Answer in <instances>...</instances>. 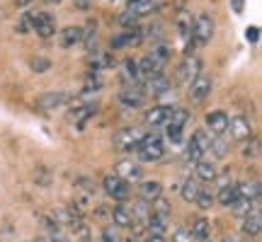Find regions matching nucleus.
I'll return each mask as SVG.
<instances>
[{
    "label": "nucleus",
    "mask_w": 262,
    "mask_h": 242,
    "mask_svg": "<svg viewBox=\"0 0 262 242\" xmlns=\"http://www.w3.org/2000/svg\"><path fill=\"white\" fill-rule=\"evenodd\" d=\"M102 242H122V240L117 237V233H114L112 228H107V230L102 233Z\"/></svg>",
    "instance_id": "obj_42"
},
{
    "label": "nucleus",
    "mask_w": 262,
    "mask_h": 242,
    "mask_svg": "<svg viewBox=\"0 0 262 242\" xmlns=\"http://www.w3.org/2000/svg\"><path fill=\"white\" fill-rule=\"evenodd\" d=\"M226 131L231 133V138H233V140H245V138H250L253 126H250V121L245 119V116H231V119H228Z\"/></svg>",
    "instance_id": "obj_7"
},
{
    "label": "nucleus",
    "mask_w": 262,
    "mask_h": 242,
    "mask_svg": "<svg viewBox=\"0 0 262 242\" xmlns=\"http://www.w3.org/2000/svg\"><path fill=\"white\" fill-rule=\"evenodd\" d=\"M71 230L75 233V237H78V240H83V242L90 240V228L85 225L83 218H73V221H71Z\"/></svg>",
    "instance_id": "obj_31"
},
{
    "label": "nucleus",
    "mask_w": 262,
    "mask_h": 242,
    "mask_svg": "<svg viewBox=\"0 0 262 242\" xmlns=\"http://www.w3.org/2000/svg\"><path fill=\"white\" fill-rule=\"evenodd\" d=\"M172 242H194V237L189 235L187 228H178L175 235H172Z\"/></svg>",
    "instance_id": "obj_37"
},
{
    "label": "nucleus",
    "mask_w": 262,
    "mask_h": 242,
    "mask_svg": "<svg viewBox=\"0 0 262 242\" xmlns=\"http://www.w3.org/2000/svg\"><path fill=\"white\" fill-rule=\"evenodd\" d=\"M245 37H248V41H257V37H260V29H257V27H248Z\"/></svg>",
    "instance_id": "obj_44"
},
{
    "label": "nucleus",
    "mask_w": 262,
    "mask_h": 242,
    "mask_svg": "<svg viewBox=\"0 0 262 242\" xmlns=\"http://www.w3.org/2000/svg\"><path fill=\"white\" fill-rule=\"evenodd\" d=\"M260 228H262V213L257 211V208H253L250 213L245 215L243 230L250 235V237H255V235H260Z\"/></svg>",
    "instance_id": "obj_19"
},
{
    "label": "nucleus",
    "mask_w": 262,
    "mask_h": 242,
    "mask_svg": "<svg viewBox=\"0 0 262 242\" xmlns=\"http://www.w3.org/2000/svg\"><path fill=\"white\" fill-rule=\"evenodd\" d=\"M209 150L214 153V158H224L226 153H228V143H226L224 138H211V146H209Z\"/></svg>",
    "instance_id": "obj_33"
},
{
    "label": "nucleus",
    "mask_w": 262,
    "mask_h": 242,
    "mask_svg": "<svg viewBox=\"0 0 262 242\" xmlns=\"http://www.w3.org/2000/svg\"><path fill=\"white\" fill-rule=\"evenodd\" d=\"M233 10L235 12H243V0H233Z\"/></svg>",
    "instance_id": "obj_48"
},
{
    "label": "nucleus",
    "mask_w": 262,
    "mask_h": 242,
    "mask_svg": "<svg viewBox=\"0 0 262 242\" xmlns=\"http://www.w3.org/2000/svg\"><path fill=\"white\" fill-rule=\"evenodd\" d=\"M168 90H170V80L163 73L150 75L148 80H146V85H143V92H153V94H163V92H168Z\"/></svg>",
    "instance_id": "obj_13"
},
{
    "label": "nucleus",
    "mask_w": 262,
    "mask_h": 242,
    "mask_svg": "<svg viewBox=\"0 0 262 242\" xmlns=\"http://www.w3.org/2000/svg\"><path fill=\"white\" fill-rule=\"evenodd\" d=\"M119 100H122V104H126V107H141L143 100H146V92H143L141 85H126L124 92L119 94Z\"/></svg>",
    "instance_id": "obj_9"
},
{
    "label": "nucleus",
    "mask_w": 262,
    "mask_h": 242,
    "mask_svg": "<svg viewBox=\"0 0 262 242\" xmlns=\"http://www.w3.org/2000/svg\"><path fill=\"white\" fill-rule=\"evenodd\" d=\"M168 140L180 143V140H182V129H178V126H168Z\"/></svg>",
    "instance_id": "obj_40"
},
{
    "label": "nucleus",
    "mask_w": 262,
    "mask_h": 242,
    "mask_svg": "<svg viewBox=\"0 0 262 242\" xmlns=\"http://www.w3.org/2000/svg\"><path fill=\"white\" fill-rule=\"evenodd\" d=\"M34 242H51V240H49V237H37Z\"/></svg>",
    "instance_id": "obj_49"
},
{
    "label": "nucleus",
    "mask_w": 262,
    "mask_h": 242,
    "mask_svg": "<svg viewBox=\"0 0 262 242\" xmlns=\"http://www.w3.org/2000/svg\"><path fill=\"white\" fill-rule=\"evenodd\" d=\"M168 114H170V107H153V109H148L146 112V124H150V126H160V124H165L168 121Z\"/></svg>",
    "instance_id": "obj_22"
},
{
    "label": "nucleus",
    "mask_w": 262,
    "mask_h": 242,
    "mask_svg": "<svg viewBox=\"0 0 262 242\" xmlns=\"http://www.w3.org/2000/svg\"><path fill=\"white\" fill-rule=\"evenodd\" d=\"M248 242H250V240H248Z\"/></svg>",
    "instance_id": "obj_54"
},
{
    "label": "nucleus",
    "mask_w": 262,
    "mask_h": 242,
    "mask_svg": "<svg viewBox=\"0 0 262 242\" xmlns=\"http://www.w3.org/2000/svg\"><path fill=\"white\" fill-rule=\"evenodd\" d=\"M49 240H51V242H71L63 233H61V230H56V233H51V237H49Z\"/></svg>",
    "instance_id": "obj_45"
},
{
    "label": "nucleus",
    "mask_w": 262,
    "mask_h": 242,
    "mask_svg": "<svg viewBox=\"0 0 262 242\" xmlns=\"http://www.w3.org/2000/svg\"><path fill=\"white\" fill-rule=\"evenodd\" d=\"M194 175H196V179H202V182H214V179L219 177L216 165L214 162H209V160H199V162H194Z\"/></svg>",
    "instance_id": "obj_16"
},
{
    "label": "nucleus",
    "mask_w": 262,
    "mask_h": 242,
    "mask_svg": "<svg viewBox=\"0 0 262 242\" xmlns=\"http://www.w3.org/2000/svg\"><path fill=\"white\" fill-rule=\"evenodd\" d=\"M112 221L117 228H131V223H134V218H131V208H126V206H114L112 208Z\"/></svg>",
    "instance_id": "obj_20"
},
{
    "label": "nucleus",
    "mask_w": 262,
    "mask_h": 242,
    "mask_svg": "<svg viewBox=\"0 0 262 242\" xmlns=\"http://www.w3.org/2000/svg\"><path fill=\"white\" fill-rule=\"evenodd\" d=\"M202 155H204V153H202V150H199L194 143L189 140V143H187V160H192V162H199V160H202Z\"/></svg>",
    "instance_id": "obj_38"
},
{
    "label": "nucleus",
    "mask_w": 262,
    "mask_h": 242,
    "mask_svg": "<svg viewBox=\"0 0 262 242\" xmlns=\"http://www.w3.org/2000/svg\"><path fill=\"white\" fill-rule=\"evenodd\" d=\"M136 19H139V17H136V15H134V12H131L129 8H126V10L122 12V17H119V22H122L124 27H134V25H136Z\"/></svg>",
    "instance_id": "obj_39"
},
{
    "label": "nucleus",
    "mask_w": 262,
    "mask_h": 242,
    "mask_svg": "<svg viewBox=\"0 0 262 242\" xmlns=\"http://www.w3.org/2000/svg\"><path fill=\"white\" fill-rule=\"evenodd\" d=\"M126 242H136V240H126Z\"/></svg>",
    "instance_id": "obj_53"
},
{
    "label": "nucleus",
    "mask_w": 262,
    "mask_h": 242,
    "mask_svg": "<svg viewBox=\"0 0 262 242\" xmlns=\"http://www.w3.org/2000/svg\"><path fill=\"white\" fill-rule=\"evenodd\" d=\"M68 102V94L66 92H47L44 97H39V109H56V107H61V104Z\"/></svg>",
    "instance_id": "obj_17"
},
{
    "label": "nucleus",
    "mask_w": 262,
    "mask_h": 242,
    "mask_svg": "<svg viewBox=\"0 0 262 242\" xmlns=\"http://www.w3.org/2000/svg\"><path fill=\"white\" fill-rule=\"evenodd\" d=\"M139 196L141 201H146V204H153V201H160V196H163V184L156 182V179H150V182H143L139 189Z\"/></svg>",
    "instance_id": "obj_12"
},
{
    "label": "nucleus",
    "mask_w": 262,
    "mask_h": 242,
    "mask_svg": "<svg viewBox=\"0 0 262 242\" xmlns=\"http://www.w3.org/2000/svg\"><path fill=\"white\" fill-rule=\"evenodd\" d=\"M146 242H165V237H163V235H148Z\"/></svg>",
    "instance_id": "obj_46"
},
{
    "label": "nucleus",
    "mask_w": 262,
    "mask_h": 242,
    "mask_svg": "<svg viewBox=\"0 0 262 242\" xmlns=\"http://www.w3.org/2000/svg\"><path fill=\"white\" fill-rule=\"evenodd\" d=\"M238 184H221V189H219V201L224 206H231L238 199Z\"/></svg>",
    "instance_id": "obj_24"
},
{
    "label": "nucleus",
    "mask_w": 262,
    "mask_h": 242,
    "mask_svg": "<svg viewBox=\"0 0 262 242\" xmlns=\"http://www.w3.org/2000/svg\"><path fill=\"white\" fill-rule=\"evenodd\" d=\"M32 68H34L37 73H44V70H49V68H51V63H49V61H44V58H37V61H32Z\"/></svg>",
    "instance_id": "obj_41"
},
{
    "label": "nucleus",
    "mask_w": 262,
    "mask_h": 242,
    "mask_svg": "<svg viewBox=\"0 0 262 242\" xmlns=\"http://www.w3.org/2000/svg\"><path fill=\"white\" fill-rule=\"evenodd\" d=\"M141 138L143 136L136 129H122L114 136V148L119 150V153H134V150H139Z\"/></svg>",
    "instance_id": "obj_3"
},
{
    "label": "nucleus",
    "mask_w": 262,
    "mask_h": 242,
    "mask_svg": "<svg viewBox=\"0 0 262 242\" xmlns=\"http://www.w3.org/2000/svg\"><path fill=\"white\" fill-rule=\"evenodd\" d=\"M206 126H209V133H214V136H221L226 133V126H228V114L226 112H211L206 116Z\"/></svg>",
    "instance_id": "obj_15"
},
{
    "label": "nucleus",
    "mask_w": 262,
    "mask_h": 242,
    "mask_svg": "<svg viewBox=\"0 0 262 242\" xmlns=\"http://www.w3.org/2000/svg\"><path fill=\"white\" fill-rule=\"evenodd\" d=\"M75 5H78L80 10H88L90 8V0H75Z\"/></svg>",
    "instance_id": "obj_47"
},
{
    "label": "nucleus",
    "mask_w": 262,
    "mask_h": 242,
    "mask_svg": "<svg viewBox=\"0 0 262 242\" xmlns=\"http://www.w3.org/2000/svg\"><path fill=\"white\" fill-rule=\"evenodd\" d=\"M102 189L112 196L114 201H126L131 196L129 184H126L122 177H117V175H107V177L102 179Z\"/></svg>",
    "instance_id": "obj_4"
},
{
    "label": "nucleus",
    "mask_w": 262,
    "mask_h": 242,
    "mask_svg": "<svg viewBox=\"0 0 262 242\" xmlns=\"http://www.w3.org/2000/svg\"><path fill=\"white\" fill-rule=\"evenodd\" d=\"M189 37L194 39L196 44H206V41H211V37H214V19L209 17V15H199V17L192 22V32H189Z\"/></svg>",
    "instance_id": "obj_2"
},
{
    "label": "nucleus",
    "mask_w": 262,
    "mask_h": 242,
    "mask_svg": "<svg viewBox=\"0 0 262 242\" xmlns=\"http://www.w3.org/2000/svg\"><path fill=\"white\" fill-rule=\"evenodd\" d=\"M58 41H61L63 49H71V46H75V44H80V41H83V27H66L63 32H61Z\"/></svg>",
    "instance_id": "obj_18"
},
{
    "label": "nucleus",
    "mask_w": 262,
    "mask_h": 242,
    "mask_svg": "<svg viewBox=\"0 0 262 242\" xmlns=\"http://www.w3.org/2000/svg\"><path fill=\"white\" fill-rule=\"evenodd\" d=\"M199 68H202L199 58H196V56H187L182 63H180V68H178V80H182V83H192L196 75H199Z\"/></svg>",
    "instance_id": "obj_8"
},
{
    "label": "nucleus",
    "mask_w": 262,
    "mask_h": 242,
    "mask_svg": "<svg viewBox=\"0 0 262 242\" xmlns=\"http://www.w3.org/2000/svg\"><path fill=\"white\" fill-rule=\"evenodd\" d=\"M211 133L209 131H204V129H199V131H194V136H192V143H194L196 148L202 150V153H206L209 150V146H211Z\"/></svg>",
    "instance_id": "obj_29"
},
{
    "label": "nucleus",
    "mask_w": 262,
    "mask_h": 242,
    "mask_svg": "<svg viewBox=\"0 0 262 242\" xmlns=\"http://www.w3.org/2000/svg\"><path fill=\"white\" fill-rule=\"evenodd\" d=\"M187 119H189V114L178 107V109H170L168 121H165V124H168V126H178V129H182V126L187 124Z\"/></svg>",
    "instance_id": "obj_30"
},
{
    "label": "nucleus",
    "mask_w": 262,
    "mask_h": 242,
    "mask_svg": "<svg viewBox=\"0 0 262 242\" xmlns=\"http://www.w3.org/2000/svg\"><path fill=\"white\" fill-rule=\"evenodd\" d=\"M141 41H143V29H134L131 27L129 32H124V34H119L117 39H112V46L114 49H124V46H139Z\"/></svg>",
    "instance_id": "obj_10"
},
{
    "label": "nucleus",
    "mask_w": 262,
    "mask_h": 242,
    "mask_svg": "<svg viewBox=\"0 0 262 242\" xmlns=\"http://www.w3.org/2000/svg\"><path fill=\"white\" fill-rule=\"evenodd\" d=\"M158 5V0H129V5L126 8L136 15V17H143V15H150L153 10Z\"/></svg>",
    "instance_id": "obj_21"
},
{
    "label": "nucleus",
    "mask_w": 262,
    "mask_h": 242,
    "mask_svg": "<svg viewBox=\"0 0 262 242\" xmlns=\"http://www.w3.org/2000/svg\"><path fill=\"white\" fill-rule=\"evenodd\" d=\"M93 112H95V107H78V109L71 112V121H73L75 126H83L85 121L93 116Z\"/></svg>",
    "instance_id": "obj_32"
},
{
    "label": "nucleus",
    "mask_w": 262,
    "mask_h": 242,
    "mask_svg": "<svg viewBox=\"0 0 262 242\" xmlns=\"http://www.w3.org/2000/svg\"><path fill=\"white\" fill-rule=\"evenodd\" d=\"M114 175L122 177L126 184H131V182H139L141 179V167L136 162H131V160H122V162L117 165V172H114Z\"/></svg>",
    "instance_id": "obj_11"
},
{
    "label": "nucleus",
    "mask_w": 262,
    "mask_h": 242,
    "mask_svg": "<svg viewBox=\"0 0 262 242\" xmlns=\"http://www.w3.org/2000/svg\"><path fill=\"white\" fill-rule=\"evenodd\" d=\"M199 191H202V186H199V182L196 179H185V184H182V189H180V194H182V199L185 201H194L196 196H199Z\"/></svg>",
    "instance_id": "obj_26"
},
{
    "label": "nucleus",
    "mask_w": 262,
    "mask_h": 242,
    "mask_svg": "<svg viewBox=\"0 0 262 242\" xmlns=\"http://www.w3.org/2000/svg\"><path fill=\"white\" fill-rule=\"evenodd\" d=\"M83 41L88 51H93L95 49V41H97V34H95V22H90L88 27H83Z\"/></svg>",
    "instance_id": "obj_34"
},
{
    "label": "nucleus",
    "mask_w": 262,
    "mask_h": 242,
    "mask_svg": "<svg viewBox=\"0 0 262 242\" xmlns=\"http://www.w3.org/2000/svg\"><path fill=\"white\" fill-rule=\"evenodd\" d=\"M243 155H245V158H248V160H255V158H257V155H260V140H257V138H253V140H250V143L245 146Z\"/></svg>",
    "instance_id": "obj_36"
},
{
    "label": "nucleus",
    "mask_w": 262,
    "mask_h": 242,
    "mask_svg": "<svg viewBox=\"0 0 262 242\" xmlns=\"http://www.w3.org/2000/svg\"><path fill=\"white\" fill-rule=\"evenodd\" d=\"M29 27L34 29L41 39H49V37H54V34H56V22H54V17L47 15V12L29 15Z\"/></svg>",
    "instance_id": "obj_5"
},
{
    "label": "nucleus",
    "mask_w": 262,
    "mask_h": 242,
    "mask_svg": "<svg viewBox=\"0 0 262 242\" xmlns=\"http://www.w3.org/2000/svg\"><path fill=\"white\" fill-rule=\"evenodd\" d=\"M209 94H211V78H206V75L199 73L194 80L189 83V100H192V102H204Z\"/></svg>",
    "instance_id": "obj_6"
},
{
    "label": "nucleus",
    "mask_w": 262,
    "mask_h": 242,
    "mask_svg": "<svg viewBox=\"0 0 262 242\" xmlns=\"http://www.w3.org/2000/svg\"><path fill=\"white\" fill-rule=\"evenodd\" d=\"M88 65L93 68V73H100V70L112 65V58H110V54H93V56L88 58Z\"/></svg>",
    "instance_id": "obj_27"
},
{
    "label": "nucleus",
    "mask_w": 262,
    "mask_h": 242,
    "mask_svg": "<svg viewBox=\"0 0 262 242\" xmlns=\"http://www.w3.org/2000/svg\"><path fill=\"white\" fill-rule=\"evenodd\" d=\"M29 0H17V5H27Z\"/></svg>",
    "instance_id": "obj_50"
},
{
    "label": "nucleus",
    "mask_w": 262,
    "mask_h": 242,
    "mask_svg": "<svg viewBox=\"0 0 262 242\" xmlns=\"http://www.w3.org/2000/svg\"><path fill=\"white\" fill-rule=\"evenodd\" d=\"M175 29H178V34L182 39H189V32H192V15L182 10L178 15V19H175Z\"/></svg>",
    "instance_id": "obj_23"
},
{
    "label": "nucleus",
    "mask_w": 262,
    "mask_h": 242,
    "mask_svg": "<svg viewBox=\"0 0 262 242\" xmlns=\"http://www.w3.org/2000/svg\"><path fill=\"white\" fill-rule=\"evenodd\" d=\"M228 208H231L235 215H248V213H250V211L255 208V204L250 201V199H243V196H238V199H235V201L228 206Z\"/></svg>",
    "instance_id": "obj_28"
},
{
    "label": "nucleus",
    "mask_w": 262,
    "mask_h": 242,
    "mask_svg": "<svg viewBox=\"0 0 262 242\" xmlns=\"http://www.w3.org/2000/svg\"><path fill=\"white\" fill-rule=\"evenodd\" d=\"M49 3H61V0H49Z\"/></svg>",
    "instance_id": "obj_52"
},
{
    "label": "nucleus",
    "mask_w": 262,
    "mask_h": 242,
    "mask_svg": "<svg viewBox=\"0 0 262 242\" xmlns=\"http://www.w3.org/2000/svg\"><path fill=\"white\" fill-rule=\"evenodd\" d=\"M226 242H238V240H233V237H228V240H226Z\"/></svg>",
    "instance_id": "obj_51"
},
{
    "label": "nucleus",
    "mask_w": 262,
    "mask_h": 242,
    "mask_svg": "<svg viewBox=\"0 0 262 242\" xmlns=\"http://www.w3.org/2000/svg\"><path fill=\"white\" fill-rule=\"evenodd\" d=\"M194 204L199 206V208H211V204H214V194H211V191H209V189H202V191H199V196H196L194 199Z\"/></svg>",
    "instance_id": "obj_35"
},
{
    "label": "nucleus",
    "mask_w": 262,
    "mask_h": 242,
    "mask_svg": "<svg viewBox=\"0 0 262 242\" xmlns=\"http://www.w3.org/2000/svg\"><path fill=\"white\" fill-rule=\"evenodd\" d=\"M119 70H122L124 85H139L141 73H139V63H136L134 58H126V61L119 65Z\"/></svg>",
    "instance_id": "obj_14"
},
{
    "label": "nucleus",
    "mask_w": 262,
    "mask_h": 242,
    "mask_svg": "<svg viewBox=\"0 0 262 242\" xmlns=\"http://www.w3.org/2000/svg\"><path fill=\"white\" fill-rule=\"evenodd\" d=\"M189 235L194 240L206 242V237H209V221L206 218H196L194 223H192V228H189Z\"/></svg>",
    "instance_id": "obj_25"
},
{
    "label": "nucleus",
    "mask_w": 262,
    "mask_h": 242,
    "mask_svg": "<svg viewBox=\"0 0 262 242\" xmlns=\"http://www.w3.org/2000/svg\"><path fill=\"white\" fill-rule=\"evenodd\" d=\"M15 29H17V34H25V32L29 29V15H25V17L19 19V25Z\"/></svg>",
    "instance_id": "obj_43"
},
{
    "label": "nucleus",
    "mask_w": 262,
    "mask_h": 242,
    "mask_svg": "<svg viewBox=\"0 0 262 242\" xmlns=\"http://www.w3.org/2000/svg\"><path fill=\"white\" fill-rule=\"evenodd\" d=\"M136 153H139L141 162H158V160L165 155V143L160 138V133H148V136H143Z\"/></svg>",
    "instance_id": "obj_1"
}]
</instances>
